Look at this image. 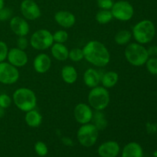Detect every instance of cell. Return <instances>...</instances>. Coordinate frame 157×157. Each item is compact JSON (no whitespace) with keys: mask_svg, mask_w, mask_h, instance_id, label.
I'll use <instances>...</instances> for the list:
<instances>
[{"mask_svg":"<svg viewBox=\"0 0 157 157\" xmlns=\"http://www.w3.org/2000/svg\"><path fill=\"white\" fill-rule=\"evenodd\" d=\"M82 50L84 59L92 65L103 67L110 63V52L101 41L97 40L88 41Z\"/></svg>","mask_w":157,"mask_h":157,"instance_id":"1","label":"cell"},{"mask_svg":"<svg viewBox=\"0 0 157 157\" xmlns=\"http://www.w3.org/2000/svg\"><path fill=\"white\" fill-rule=\"evenodd\" d=\"M12 102L21 111L26 112L35 109L37 97L35 92L28 87H19L12 94Z\"/></svg>","mask_w":157,"mask_h":157,"instance_id":"2","label":"cell"},{"mask_svg":"<svg viewBox=\"0 0 157 157\" xmlns=\"http://www.w3.org/2000/svg\"><path fill=\"white\" fill-rule=\"evenodd\" d=\"M124 56L128 63L135 67L144 65L150 58L147 49L137 42L127 44L124 50Z\"/></svg>","mask_w":157,"mask_h":157,"instance_id":"3","label":"cell"},{"mask_svg":"<svg viewBox=\"0 0 157 157\" xmlns=\"http://www.w3.org/2000/svg\"><path fill=\"white\" fill-rule=\"evenodd\" d=\"M156 28L150 20H142L136 23L132 29V35L137 43L148 44L154 38Z\"/></svg>","mask_w":157,"mask_h":157,"instance_id":"4","label":"cell"},{"mask_svg":"<svg viewBox=\"0 0 157 157\" xmlns=\"http://www.w3.org/2000/svg\"><path fill=\"white\" fill-rule=\"evenodd\" d=\"M88 104L97 111H103L110 104V95L109 90L103 86L91 88L87 96Z\"/></svg>","mask_w":157,"mask_h":157,"instance_id":"5","label":"cell"},{"mask_svg":"<svg viewBox=\"0 0 157 157\" xmlns=\"http://www.w3.org/2000/svg\"><path fill=\"white\" fill-rule=\"evenodd\" d=\"M99 136V130L92 123L82 124L77 132V138L81 146L84 147H93Z\"/></svg>","mask_w":157,"mask_h":157,"instance_id":"6","label":"cell"},{"mask_svg":"<svg viewBox=\"0 0 157 157\" xmlns=\"http://www.w3.org/2000/svg\"><path fill=\"white\" fill-rule=\"evenodd\" d=\"M29 44L35 50H47L54 44L53 34L47 29H38L32 35Z\"/></svg>","mask_w":157,"mask_h":157,"instance_id":"7","label":"cell"},{"mask_svg":"<svg viewBox=\"0 0 157 157\" xmlns=\"http://www.w3.org/2000/svg\"><path fill=\"white\" fill-rule=\"evenodd\" d=\"M113 18L121 21H128L133 17L134 9L129 2L120 0L113 3L110 9Z\"/></svg>","mask_w":157,"mask_h":157,"instance_id":"8","label":"cell"},{"mask_svg":"<svg viewBox=\"0 0 157 157\" xmlns=\"http://www.w3.org/2000/svg\"><path fill=\"white\" fill-rule=\"evenodd\" d=\"M20 77L18 69L10 63L0 62V83L6 85H12L18 81Z\"/></svg>","mask_w":157,"mask_h":157,"instance_id":"9","label":"cell"},{"mask_svg":"<svg viewBox=\"0 0 157 157\" xmlns=\"http://www.w3.org/2000/svg\"><path fill=\"white\" fill-rule=\"evenodd\" d=\"M20 12L27 21H35L41 15V9L33 0H23L20 5Z\"/></svg>","mask_w":157,"mask_h":157,"instance_id":"10","label":"cell"},{"mask_svg":"<svg viewBox=\"0 0 157 157\" xmlns=\"http://www.w3.org/2000/svg\"><path fill=\"white\" fill-rule=\"evenodd\" d=\"M93 114V109L89 104L84 103H79L74 109V117L75 121L81 125L90 123Z\"/></svg>","mask_w":157,"mask_h":157,"instance_id":"11","label":"cell"},{"mask_svg":"<svg viewBox=\"0 0 157 157\" xmlns=\"http://www.w3.org/2000/svg\"><path fill=\"white\" fill-rule=\"evenodd\" d=\"M7 60L8 62L18 68L28 64L29 56L25 50H21L18 48H12L9 51Z\"/></svg>","mask_w":157,"mask_h":157,"instance_id":"12","label":"cell"},{"mask_svg":"<svg viewBox=\"0 0 157 157\" xmlns=\"http://www.w3.org/2000/svg\"><path fill=\"white\" fill-rule=\"evenodd\" d=\"M9 27L18 37L26 36L30 31V25L27 20L20 16L12 17L9 21Z\"/></svg>","mask_w":157,"mask_h":157,"instance_id":"13","label":"cell"},{"mask_svg":"<svg viewBox=\"0 0 157 157\" xmlns=\"http://www.w3.org/2000/svg\"><path fill=\"white\" fill-rule=\"evenodd\" d=\"M55 21L64 29L72 28L76 23V17L72 12L66 10H60L55 14Z\"/></svg>","mask_w":157,"mask_h":157,"instance_id":"14","label":"cell"},{"mask_svg":"<svg viewBox=\"0 0 157 157\" xmlns=\"http://www.w3.org/2000/svg\"><path fill=\"white\" fill-rule=\"evenodd\" d=\"M121 151V147L117 142L109 140L99 146L98 153L101 157H117Z\"/></svg>","mask_w":157,"mask_h":157,"instance_id":"15","label":"cell"},{"mask_svg":"<svg viewBox=\"0 0 157 157\" xmlns=\"http://www.w3.org/2000/svg\"><path fill=\"white\" fill-rule=\"evenodd\" d=\"M52 67V59L45 53L38 54L33 61V67L38 74H45Z\"/></svg>","mask_w":157,"mask_h":157,"instance_id":"16","label":"cell"},{"mask_svg":"<svg viewBox=\"0 0 157 157\" xmlns=\"http://www.w3.org/2000/svg\"><path fill=\"white\" fill-rule=\"evenodd\" d=\"M101 76L102 74L100 73L97 69L90 67L84 71L83 80L87 87L94 88L97 86H99V84H101Z\"/></svg>","mask_w":157,"mask_h":157,"instance_id":"17","label":"cell"},{"mask_svg":"<svg viewBox=\"0 0 157 157\" xmlns=\"http://www.w3.org/2000/svg\"><path fill=\"white\" fill-rule=\"evenodd\" d=\"M50 48L52 57L57 61H64L68 58L69 50L64 44L54 42Z\"/></svg>","mask_w":157,"mask_h":157,"instance_id":"18","label":"cell"},{"mask_svg":"<svg viewBox=\"0 0 157 157\" xmlns=\"http://www.w3.org/2000/svg\"><path fill=\"white\" fill-rule=\"evenodd\" d=\"M143 155L142 147L136 142L129 143L122 150V157H143Z\"/></svg>","mask_w":157,"mask_h":157,"instance_id":"19","label":"cell"},{"mask_svg":"<svg viewBox=\"0 0 157 157\" xmlns=\"http://www.w3.org/2000/svg\"><path fill=\"white\" fill-rule=\"evenodd\" d=\"M61 75L63 81L68 84H75L78 77L76 68L71 65H66L63 67L61 69Z\"/></svg>","mask_w":157,"mask_h":157,"instance_id":"20","label":"cell"},{"mask_svg":"<svg viewBox=\"0 0 157 157\" xmlns=\"http://www.w3.org/2000/svg\"><path fill=\"white\" fill-rule=\"evenodd\" d=\"M25 121L29 127L32 128H37L42 123V116L38 110L33 109V110L26 112L25 116Z\"/></svg>","mask_w":157,"mask_h":157,"instance_id":"21","label":"cell"},{"mask_svg":"<svg viewBox=\"0 0 157 157\" xmlns=\"http://www.w3.org/2000/svg\"><path fill=\"white\" fill-rule=\"evenodd\" d=\"M118 81H119V75L116 71H109L102 75L101 84L104 87L109 89L116 86Z\"/></svg>","mask_w":157,"mask_h":157,"instance_id":"22","label":"cell"},{"mask_svg":"<svg viewBox=\"0 0 157 157\" xmlns=\"http://www.w3.org/2000/svg\"><path fill=\"white\" fill-rule=\"evenodd\" d=\"M133 37L132 32L126 29L118 31L114 36V41L118 45H127Z\"/></svg>","mask_w":157,"mask_h":157,"instance_id":"23","label":"cell"},{"mask_svg":"<svg viewBox=\"0 0 157 157\" xmlns=\"http://www.w3.org/2000/svg\"><path fill=\"white\" fill-rule=\"evenodd\" d=\"M95 111L96 112L94 113L93 117H92L91 121H93L92 124L98 128L99 131L104 130L108 124L107 118H106L105 115L102 113V111H97V110Z\"/></svg>","mask_w":157,"mask_h":157,"instance_id":"24","label":"cell"},{"mask_svg":"<svg viewBox=\"0 0 157 157\" xmlns=\"http://www.w3.org/2000/svg\"><path fill=\"white\" fill-rule=\"evenodd\" d=\"M95 19L100 25H107L113 19V17L110 10L101 9L97 12Z\"/></svg>","mask_w":157,"mask_h":157,"instance_id":"25","label":"cell"},{"mask_svg":"<svg viewBox=\"0 0 157 157\" xmlns=\"http://www.w3.org/2000/svg\"><path fill=\"white\" fill-rule=\"evenodd\" d=\"M68 58L74 62H79L82 61L83 59H84L82 48H75L69 51Z\"/></svg>","mask_w":157,"mask_h":157,"instance_id":"26","label":"cell"},{"mask_svg":"<svg viewBox=\"0 0 157 157\" xmlns=\"http://www.w3.org/2000/svg\"><path fill=\"white\" fill-rule=\"evenodd\" d=\"M54 42L64 44L68 39V33L65 30H58L53 34Z\"/></svg>","mask_w":157,"mask_h":157,"instance_id":"27","label":"cell"},{"mask_svg":"<svg viewBox=\"0 0 157 157\" xmlns=\"http://www.w3.org/2000/svg\"><path fill=\"white\" fill-rule=\"evenodd\" d=\"M145 64L147 66V71L151 75H157V58H155V57L149 58Z\"/></svg>","mask_w":157,"mask_h":157,"instance_id":"28","label":"cell"},{"mask_svg":"<svg viewBox=\"0 0 157 157\" xmlns=\"http://www.w3.org/2000/svg\"><path fill=\"white\" fill-rule=\"evenodd\" d=\"M35 150L39 156H45L48 152L47 145L41 141H38L35 144Z\"/></svg>","mask_w":157,"mask_h":157,"instance_id":"29","label":"cell"},{"mask_svg":"<svg viewBox=\"0 0 157 157\" xmlns=\"http://www.w3.org/2000/svg\"><path fill=\"white\" fill-rule=\"evenodd\" d=\"M12 103V98L7 94H0V107L6 109L11 106Z\"/></svg>","mask_w":157,"mask_h":157,"instance_id":"30","label":"cell"},{"mask_svg":"<svg viewBox=\"0 0 157 157\" xmlns=\"http://www.w3.org/2000/svg\"><path fill=\"white\" fill-rule=\"evenodd\" d=\"M9 47L5 41H0V62L5 61L7 59L9 53Z\"/></svg>","mask_w":157,"mask_h":157,"instance_id":"31","label":"cell"},{"mask_svg":"<svg viewBox=\"0 0 157 157\" xmlns=\"http://www.w3.org/2000/svg\"><path fill=\"white\" fill-rule=\"evenodd\" d=\"M113 0H97V4L101 9L110 10L113 6Z\"/></svg>","mask_w":157,"mask_h":157,"instance_id":"32","label":"cell"},{"mask_svg":"<svg viewBox=\"0 0 157 157\" xmlns=\"http://www.w3.org/2000/svg\"><path fill=\"white\" fill-rule=\"evenodd\" d=\"M12 15V12L9 8L4 7L0 10V21L10 19Z\"/></svg>","mask_w":157,"mask_h":157,"instance_id":"33","label":"cell"},{"mask_svg":"<svg viewBox=\"0 0 157 157\" xmlns=\"http://www.w3.org/2000/svg\"><path fill=\"white\" fill-rule=\"evenodd\" d=\"M17 48L21 49V50H25L29 44V40L26 38V36L18 37L16 41Z\"/></svg>","mask_w":157,"mask_h":157,"instance_id":"34","label":"cell"},{"mask_svg":"<svg viewBox=\"0 0 157 157\" xmlns=\"http://www.w3.org/2000/svg\"><path fill=\"white\" fill-rule=\"evenodd\" d=\"M147 52H148V55L150 57L157 56V46L156 45L150 46V47L147 49Z\"/></svg>","mask_w":157,"mask_h":157,"instance_id":"35","label":"cell"},{"mask_svg":"<svg viewBox=\"0 0 157 157\" xmlns=\"http://www.w3.org/2000/svg\"><path fill=\"white\" fill-rule=\"evenodd\" d=\"M63 142H64V144H66V145L67 146L72 145V143H73L69 138H64V139H63Z\"/></svg>","mask_w":157,"mask_h":157,"instance_id":"36","label":"cell"},{"mask_svg":"<svg viewBox=\"0 0 157 157\" xmlns=\"http://www.w3.org/2000/svg\"><path fill=\"white\" fill-rule=\"evenodd\" d=\"M5 115V109L2 108V107H0V118L3 117Z\"/></svg>","mask_w":157,"mask_h":157,"instance_id":"37","label":"cell"},{"mask_svg":"<svg viewBox=\"0 0 157 157\" xmlns=\"http://www.w3.org/2000/svg\"><path fill=\"white\" fill-rule=\"evenodd\" d=\"M5 7V1L4 0H0V10Z\"/></svg>","mask_w":157,"mask_h":157,"instance_id":"38","label":"cell"},{"mask_svg":"<svg viewBox=\"0 0 157 157\" xmlns=\"http://www.w3.org/2000/svg\"><path fill=\"white\" fill-rule=\"evenodd\" d=\"M153 156H154L155 157H157V150H156V151L154 152V153H153Z\"/></svg>","mask_w":157,"mask_h":157,"instance_id":"39","label":"cell"}]
</instances>
